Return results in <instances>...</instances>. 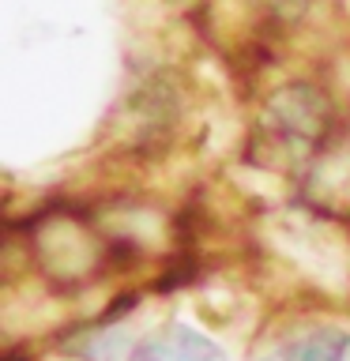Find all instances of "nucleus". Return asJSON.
Here are the masks:
<instances>
[{
	"label": "nucleus",
	"mask_w": 350,
	"mask_h": 361,
	"mask_svg": "<svg viewBox=\"0 0 350 361\" xmlns=\"http://www.w3.org/2000/svg\"><path fill=\"white\" fill-rule=\"evenodd\" d=\"M132 361H222V350L200 331H192V327L174 324L147 338L132 354Z\"/></svg>",
	"instance_id": "f257e3e1"
},
{
	"label": "nucleus",
	"mask_w": 350,
	"mask_h": 361,
	"mask_svg": "<svg viewBox=\"0 0 350 361\" xmlns=\"http://www.w3.org/2000/svg\"><path fill=\"white\" fill-rule=\"evenodd\" d=\"M350 338L335 327H316L298 338H286L275 350H267L260 361H346Z\"/></svg>",
	"instance_id": "f03ea898"
}]
</instances>
